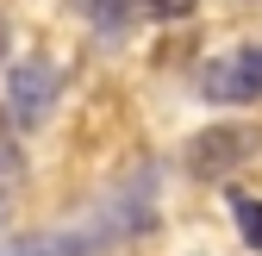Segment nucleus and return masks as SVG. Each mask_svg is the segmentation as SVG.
I'll return each instance as SVG.
<instances>
[{
  "label": "nucleus",
  "mask_w": 262,
  "mask_h": 256,
  "mask_svg": "<svg viewBox=\"0 0 262 256\" xmlns=\"http://www.w3.org/2000/svg\"><path fill=\"white\" fill-rule=\"evenodd\" d=\"M62 100V69L50 56H31V62H13L7 75V119L13 125H44Z\"/></svg>",
  "instance_id": "f03ea898"
},
{
  "label": "nucleus",
  "mask_w": 262,
  "mask_h": 256,
  "mask_svg": "<svg viewBox=\"0 0 262 256\" xmlns=\"http://www.w3.org/2000/svg\"><path fill=\"white\" fill-rule=\"evenodd\" d=\"M7 50H13V31H7V19H0V62H7Z\"/></svg>",
  "instance_id": "6e6552de"
},
{
  "label": "nucleus",
  "mask_w": 262,
  "mask_h": 256,
  "mask_svg": "<svg viewBox=\"0 0 262 256\" xmlns=\"http://www.w3.org/2000/svg\"><path fill=\"white\" fill-rule=\"evenodd\" d=\"M150 212H81L75 225H50V231H25V238H7L0 256H106L119 238L144 231Z\"/></svg>",
  "instance_id": "f257e3e1"
},
{
  "label": "nucleus",
  "mask_w": 262,
  "mask_h": 256,
  "mask_svg": "<svg viewBox=\"0 0 262 256\" xmlns=\"http://www.w3.org/2000/svg\"><path fill=\"white\" fill-rule=\"evenodd\" d=\"M187 13H193V0H144V19H162V25L187 19Z\"/></svg>",
  "instance_id": "0eeeda50"
},
{
  "label": "nucleus",
  "mask_w": 262,
  "mask_h": 256,
  "mask_svg": "<svg viewBox=\"0 0 262 256\" xmlns=\"http://www.w3.org/2000/svg\"><path fill=\"white\" fill-rule=\"evenodd\" d=\"M19 169H25V156H19V138L0 125V181H19Z\"/></svg>",
  "instance_id": "423d86ee"
},
{
  "label": "nucleus",
  "mask_w": 262,
  "mask_h": 256,
  "mask_svg": "<svg viewBox=\"0 0 262 256\" xmlns=\"http://www.w3.org/2000/svg\"><path fill=\"white\" fill-rule=\"evenodd\" d=\"M94 7H100V0H94Z\"/></svg>",
  "instance_id": "9d476101"
},
{
  "label": "nucleus",
  "mask_w": 262,
  "mask_h": 256,
  "mask_svg": "<svg viewBox=\"0 0 262 256\" xmlns=\"http://www.w3.org/2000/svg\"><path fill=\"white\" fill-rule=\"evenodd\" d=\"M231 212H237V225H244V244H250V250H262V200L231 194Z\"/></svg>",
  "instance_id": "39448f33"
},
{
  "label": "nucleus",
  "mask_w": 262,
  "mask_h": 256,
  "mask_svg": "<svg viewBox=\"0 0 262 256\" xmlns=\"http://www.w3.org/2000/svg\"><path fill=\"white\" fill-rule=\"evenodd\" d=\"M250 150H256V132H250V125H206V132L187 138L181 169H187L193 181H225Z\"/></svg>",
  "instance_id": "7ed1b4c3"
},
{
  "label": "nucleus",
  "mask_w": 262,
  "mask_h": 256,
  "mask_svg": "<svg viewBox=\"0 0 262 256\" xmlns=\"http://www.w3.org/2000/svg\"><path fill=\"white\" fill-rule=\"evenodd\" d=\"M0 225H7V194H0Z\"/></svg>",
  "instance_id": "1a4fd4ad"
},
{
  "label": "nucleus",
  "mask_w": 262,
  "mask_h": 256,
  "mask_svg": "<svg viewBox=\"0 0 262 256\" xmlns=\"http://www.w3.org/2000/svg\"><path fill=\"white\" fill-rule=\"evenodd\" d=\"M200 94L212 106H250V100H262V44H244L231 56H212L200 69Z\"/></svg>",
  "instance_id": "20e7f679"
}]
</instances>
